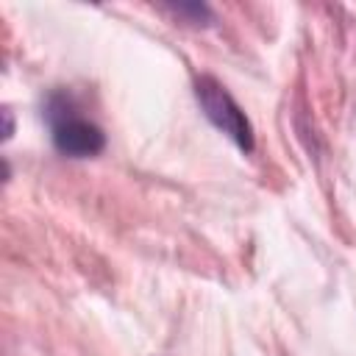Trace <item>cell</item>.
Instances as JSON below:
<instances>
[{"mask_svg": "<svg viewBox=\"0 0 356 356\" xmlns=\"http://www.w3.org/2000/svg\"><path fill=\"white\" fill-rule=\"evenodd\" d=\"M197 97H200L203 108L209 111V117H211L222 131H228L239 145L250 147V128H248V120L239 114V108L234 106V100L225 95L222 86H217L211 78H203V81H197Z\"/></svg>", "mask_w": 356, "mask_h": 356, "instance_id": "cell-1", "label": "cell"}, {"mask_svg": "<svg viewBox=\"0 0 356 356\" xmlns=\"http://www.w3.org/2000/svg\"><path fill=\"white\" fill-rule=\"evenodd\" d=\"M56 147L67 156H95L103 147V134L92 122L83 120H64L53 131Z\"/></svg>", "mask_w": 356, "mask_h": 356, "instance_id": "cell-2", "label": "cell"}]
</instances>
